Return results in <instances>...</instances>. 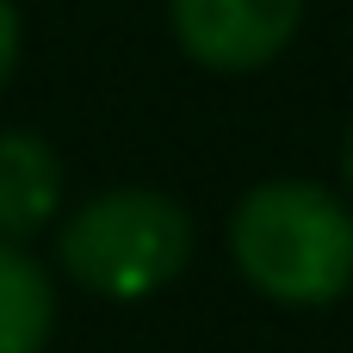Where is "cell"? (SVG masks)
<instances>
[{
	"label": "cell",
	"instance_id": "6da1fadb",
	"mask_svg": "<svg viewBox=\"0 0 353 353\" xmlns=\"http://www.w3.org/2000/svg\"><path fill=\"white\" fill-rule=\"evenodd\" d=\"M230 254L273 304H335L353 285V211L310 180H267L236 205Z\"/></svg>",
	"mask_w": 353,
	"mask_h": 353
},
{
	"label": "cell",
	"instance_id": "7a4b0ae2",
	"mask_svg": "<svg viewBox=\"0 0 353 353\" xmlns=\"http://www.w3.org/2000/svg\"><path fill=\"white\" fill-rule=\"evenodd\" d=\"M192 261V217L149 186H118L81 205L62 230V267L99 298H149Z\"/></svg>",
	"mask_w": 353,
	"mask_h": 353
},
{
	"label": "cell",
	"instance_id": "3957f363",
	"mask_svg": "<svg viewBox=\"0 0 353 353\" xmlns=\"http://www.w3.org/2000/svg\"><path fill=\"white\" fill-rule=\"evenodd\" d=\"M304 19V0H174V37L192 62L242 74L273 62Z\"/></svg>",
	"mask_w": 353,
	"mask_h": 353
},
{
	"label": "cell",
	"instance_id": "277c9868",
	"mask_svg": "<svg viewBox=\"0 0 353 353\" xmlns=\"http://www.w3.org/2000/svg\"><path fill=\"white\" fill-rule=\"evenodd\" d=\"M62 199V161L43 137L31 130H6L0 137V236L25 242L56 217Z\"/></svg>",
	"mask_w": 353,
	"mask_h": 353
},
{
	"label": "cell",
	"instance_id": "5b68a950",
	"mask_svg": "<svg viewBox=\"0 0 353 353\" xmlns=\"http://www.w3.org/2000/svg\"><path fill=\"white\" fill-rule=\"evenodd\" d=\"M56 329V292L43 279V267L0 242V353H43Z\"/></svg>",
	"mask_w": 353,
	"mask_h": 353
},
{
	"label": "cell",
	"instance_id": "8992f818",
	"mask_svg": "<svg viewBox=\"0 0 353 353\" xmlns=\"http://www.w3.org/2000/svg\"><path fill=\"white\" fill-rule=\"evenodd\" d=\"M12 62H19V12L12 0H0V81L12 74Z\"/></svg>",
	"mask_w": 353,
	"mask_h": 353
},
{
	"label": "cell",
	"instance_id": "52a82bcc",
	"mask_svg": "<svg viewBox=\"0 0 353 353\" xmlns=\"http://www.w3.org/2000/svg\"><path fill=\"white\" fill-rule=\"evenodd\" d=\"M341 174H347V192H353V124H347V155H341Z\"/></svg>",
	"mask_w": 353,
	"mask_h": 353
}]
</instances>
